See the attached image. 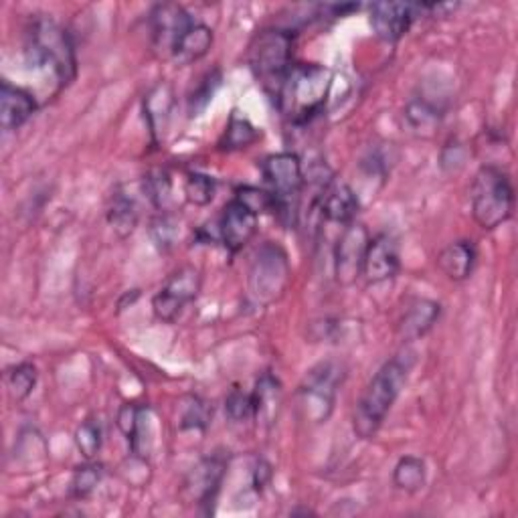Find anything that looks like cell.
<instances>
[{"label": "cell", "mask_w": 518, "mask_h": 518, "mask_svg": "<svg viewBox=\"0 0 518 518\" xmlns=\"http://www.w3.org/2000/svg\"><path fill=\"white\" fill-rule=\"evenodd\" d=\"M411 367L413 353H399L371 379L353 413V429L361 440H371L381 429L391 407L407 385Z\"/></svg>", "instance_id": "1"}, {"label": "cell", "mask_w": 518, "mask_h": 518, "mask_svg": "<svg viewBox=\"0 0 518 518\" xmlns=\"http://www.w3.org/2000/svg\"><path fill=\"white\" fill-rule=\"evenodd\" d=\"M332 88L330 69L316 63L292 65L276 96L280 112L294 124H306L322 112Z\"/></svg>", "instance_id": "2"}, {"label": "cell", "mask_w": 518, "mask_h": 518, "mask_svg": "<svg viewBox=\"0 0 518 518\" xmlns=\"http://www.w3.org/2000/svg\"><path fill=\"white\" fill-rule=\"evenodd\" d=\"M25 57L35 69H49L59 85L75 77V51L71 37L51 19H35L25 37Z\"/></svg>", "instance_id": "3"}, {"label": "cell", "mask_w": 518, "mask_h": 518, "mask_svg": "<svg viewBox=\"0 0 518 518\" xmlns=\"http://www.w3.org/2000/svg\"><path fill=\"white\" fill-rule=\"evenodd\" d=\"M294 37L282 29H266L249 45V67L264 85V90L276 100L282 83L290 71Z\"/></svg>", "instance_id": "4"}, {"label": "cell", "mask_w": 518, "mask_h": 518, "mask_svg": "<svg viewBox=\"0 0 518 518\" xmlns=\"http://www.w3.org/2000/svg\"><path fill=\"white\" fill-rule=\"evenodd\" d=\"M264 181L274 197V215L284 225H294L300 213V199L304 193L302 162L292 152L272 154L262 162Z\"/></svg>", "instance_id": "5"}, {"label": "cell", "mask_w": 518, "mask_h": 518, "mask_svg": "<svg viewBox=\"0 0 518 518\" xmlns=\"http://www.w3.org/2000/svg\"><path fill=\"white\" fill-rule=\"evenodd\" d=\"M514 211V189L498 166H482L472 183V213L476 223L492 231L506 223Z\"/></svg>", "instance_id": "6"}, {"label": "cell", "mask_w": 518, "mask_h": 518, "mask_svg": "<svg viewBox=\"0 0 518 518\" xmlns=\"http://www.w3.org/2000/svg\"><path fill=\"white\" fill-rule=\"evenodd\" d=\"M292 268L286 251L276 243H264L257 249L247 278L249 296L259 306L278 302L290 284Z\"/></svg>", "instance_id": "7"}, {"label": "cell", "mask_w": 518, "mask_h": 518, "mask_svg": "<svg viewBox=\"0 0 518 518\" xmlns=\"http://www.w3.org/2000/svg\"><path fill=\"white\" fill-rule=\"evenodd\" d=\"M344 381V367L338 361H322L304 377L298 389V405L310 423H324L336 403Z\"/></svg>", "instance_id": "8"}, {"label": "cell", "mask_w": 518, "mask_h": 518, "mask_svg": "<svg viewBox=\"0 0 518 518\" xmlns=\"http://www.w3.org/2000/svg\"><path fill=\"white\" fill-rule=\"evenodd\" d=\"M201 272L193 266H185L177 270L168 280L162 284V288L152 298V310L154 316L160 322H175L181 312L193 304L201 292Z\"/></svg>", "instance_id": "9"}, {"label": "cell", "mask_w": 518, "mask_h": 518, "mask_svg": "<svg viewBox=\"0 0 518 518\" xmlns=\"http://www.w3.org/2000/svg\"><path fill=\"white\" fill-rule=\"evenodd\" d=\"M371 235L363 223H349L334 245V274L340 286H353L363 276Z\"/></svg>", "instance_id": "10"}, {"label": "cell", "mask_w": 518, "mask_h": 518, "mask_svg": "<svg viewBox=\"0 0 518 518\" xmlns=\"http://www.w3.org/2000/svg\"><path fill=\"white\" fill-rule=\"evenodd\" d=\"M257 233V213L237 197L229 201L221 213L219 235L227 251H241Z\"/></svg>", "instance_id": "11"}, {"label": "cell", "mask_w": 518, "mask_h": 518, "mask_svg": "<svg viewBox=\"0 0 518 518\" xmlns=\"http://www.w3.org/2000/svg\"><path fill=\"white\" fill-rule=\"evenodd\" d=\"M419 13H423V5L375 3L371 5V25L381 41L397 43Z\"/></svg>", "instance_id": "12"}, {"label": "cell", "mask_w": 518, "mask_h": 518, "mask_svg": "<svg viewBox=\"0 0 518 518\" xmlns=\"http://www.w3.org/2000/svg\"><path fill=\"white\" fill-rule=\"evenodd\" d=\"M152 25V41L158 51H166L172 55V49L177 47L181 37L187 33V29L195 23L191 15L179 7V5H158L150 15Z\"/></svg>", "instance_id": "13"}, {"label": "cell", "mask_w": 518, "mask_h": 518, "mask_svg": "<svg viewBox=\"0 0 518 518\" xmlns=\"http://www.w3.org/2000/svg\"><path fill=\"white\" fill-rule=\"evenodd\" d=\"M399 243L391 233H379L371 237L369 249L365 255L363 276L371 284H381L393 280L399 272Z\"/></svg>", "instance_id": "14"}, {"label": "cell", "mask_w": 518, "mask_h": 518, "mask_svg": "<svg viewBox=\"0 0 518 518\" xmlns=\"http://www.w3.org/2000/svg\"><path fill=\"white\" fill-rule=\"evenodd\" d=\"M227 470V458L221 454H213L203 458L187 476L185 480V492L189 494V500H195L197 504L213 502L223 476Z\"/></svg>", "instance_id": "15"}, {"label": "cell", "mask_w": 518, "mask_h": 518, "mask_svg": "<svg viewBox=\"0 0 518 518\" xmlns=\"http://www.w3.org/2000/svg\"><path fill=\"white\" fill-rule=\"evenodd\" d=\"M35 112L37 102L29 92L3 81L0 85V126L5 132L19 130Z\"/></svg>", "instance_id": "16"}, {"label": "cell", "mask_w": 518, "mask_h": 518, "mask_svg": "<svg viewBox=\"0 0 518 518\" xmlns=\"http://www.w3.org/2000/svg\"><path fill=\"white\" fill-rule=\"evenodd\" d=\"M361 209L357 193L347 183H332L320 197L318 211L326 221L349 225Z\"/></svg>", "instance_id": "17"}, {"label": "cell", "mask_w": 518, "mask_h": 518, "mask_svg": "<svg viewBox=\"0 0 518 518\" xmlns=\"http://www.w3.org/2000/svg\"><path fill=\"white\" fill-rule=\"evenodd\" d=\"M440 316H442V306L436 300L415 298L399 320V326H397L399 338L403 342H411V340L425 336L431 328L436 326Z\"/></svg>", "instance_id": "18"}, {"label": "cell", "mask_w": 518, "mask_h": 518, "mask_svg": "<svg viewBox=\"0 0 518 518\" xmlns=\"http://www.w3.org/2000/svg\"><path fill=\"white\" fill-rule=\"evenodd\" d=\"M476 259H478L476 245L472 241L462 239L442 249V253L438 255V266L452 282H464L472 276Z\"/></svg>", "instance_id": "19"}, {"label": "cell", "mask_w": 518, "mask_h": 518, "mask_svg": "<svg viewBox=\"0 0 518 518\" xmlns=\"http://www.w3.org/2000/svg\"><path fill=\"white\" fill-rule=\"evenodd\" d=\"M172 110H175V94H172V88L168 83H158L144 98V118L156 142L166 132Z\"/></svg>", "instance_id": "20"}, {"label": "cell", "mask_w": 518, "mask_h": 518, "mask_svg": "<svg viewBox=\"0 0 518 518\" xmlns=\"http://www.w3.org/2000/svg\"><path fill=\"white\" fill-rule=\"evenodd\" d=\"M213 45V31L203 23H193L181 37L177 47L172 49V61L179 65H191L203 59Z\"/></svg>", "instance_id": "21"}, {"label": "cell", "mask_w": 518, "mask_h": 518, "mask_svg": "<svg viewBox=\"0 0 518 518\" xmlns=\"http://www.w3.org/2000/svg\"><path fill=\"white\" fill-rule=\"evenodd\" d=\"M282 403V387L272 375H264L257 381L253 391V419L257 423H274Z\"/></svg>", "instance_id": "22"}, {"label": "cell", "mask_w": 518, "mask_h": 518, "mask_svg": "<svg viewBox=\"0 0 518 518\" xmlns=\"http://www.w3.org/2000/svg\"><path fill=\"white\" fill-rule=\"evenodd\" d=\"M138 219H140V213H138L136 201L126 193H118L112 199V205L108 209V223L114 229V233L120 239L130 237L138 225Z\"/></svg>", "instance_id": "23"}, {"label": "cell", "mask_w": 518, "mask_h": 518, "mask_svg": "<svg viewBox=\"0 0 518 518\" xmlns=\"http://www.w3.org/2000/svg\"><path fill=\"white\" fill-rule=\"evenodd\" d=\"M425 478V462L417 456L401 458L393 470V484L403 492H419L425 486Z\"/></svg>", "instance_id": "24"}, {"label": "cell", "mask_w": 518, "mask_h": 518, "mask_svg": "<svg viewBox=\"0 0 518 518\" xmlns=\"http://www.w3.org/2000/svg\"><path fill=\"white\" fill-rule=\"evenodd\" d=\"M405 116L411 124V128L419 134L423 132H434V128L442 120V110L436 108L434 104H429L425 98H415L409 102Z\"/></svg>", "instance_id": "25"}, {"label": "cell", "mask_w": 518, "mask_h": 518, "mask_svg": "<svg viewBox=\"0 0 518 518\" xmlns=\"http://www.w3.org/2000/svg\"><path fill=\"white\" fill-rule=\"evenodd\" d=\"M7 389L11 393V397L19 403V401H25L35 385H37V367L33 363H21V365H15L13 369L7 371Z\"/></svg>", "instance_id": "26"}, {"label": "cell", "mask_w": 518, "mask_h": 518, "mask_svg": "<svg viewBox=\"0 0 518 518\" xmlns=\"http://www.w3.org/2000/svg\"><path fill=\"white\" fill-rule=\"evenodd\" d=\"M75 446L85 460H94L102 450V425L96 419L83 421L75 431Z\"/></svg>", "instance_id": "27"}, {"label": "cell", "mask_w": 518, "mask_h": 518, "mask_svg": "<svg viewBox=\"0 0 518 518\" xmlns=\"http://www.w3.org/2000/svg\"><path fill=\"white\" fill-rule=\"evenodd\" d=\"M259 138V132L255 130V126L239 116H233L227 124L225 136H223V150H241L247 148L249 144H253Z\"/></svg>", "instance_id": "28"}, {"label": "cell", "mask_w": 518, "mask_h": 518, "mask_svg": "<svg viewBox=\"0 0 518 518\" xmlns=\"http://www.w3.org/2000/svg\"><path fill=\"white\" fill-rule=\"evenodd\" d=\"M102 476H104L102 464H94L90 460L85 466H79L73 474V480H71L73 498H88L98 488V484L102 482Z\"/></svg>", "instance_id": "29"}, {"label": "cell", "mask_w": 518, "mask_h": 518, "mask_svg": "<svg viewBox=\"0 0 518 518\" xmlns=\"http://www.w3.org/2000/svg\"><path fill=\"white\" fill-rule=\"evenodd\" d=\"M215 189H217L215 179H211L209 175H201V172H191L185 183L187 201L197 207L209 205L215 197Z\"/></svg>", "instance_id": "30"}, {"label": "cell", "mask_w": 518, "mask_h": 518, "mask_svg": "<svg viewBox=\"0 0 518 518\" xmlns=\"http://www.w3.org/2000/svg\"><path fill=\"white\" fill-rule=\"evenodd\" d=\"M213 409L209 407L207 401H203L201 397H189L183 409V417H181V427L183 429H205L211 421Z\"/></svg>", "instance_id": "31"}, {"label": "cell", "mask_w": 518, "mask_h": 518, "mask_svg": "<svg viewBox=\"0 0 518 518\" xmlns=\"http://www.w3.org/2000/svg\"><path fill=\"white\" fill-rule=\"evenodd\" d=\"M225 411L233 421H245L253 417V393L233 389L225 399Z\"/></svg>", "instance_id": "32"}, {"label": "cell", "mask_w": 518, "mask_h": 518, "mask_svg": "<svg viewBox=\"0 0 518 518\" xmlns=\"http://www.w3.org/2000/svg\"><path fill=\"white\" fill-rule=\"evenodd\" d=\"M235 197L239 201H243L257 215L274 211V197L270 195V191H262V189H255V187H241Z\"/></svg>", "instance_id": "33"}, {"label": "cell", "mask_w": 518, "mask_h": 518, "mask_svg": "<svg viewBox=\"0 0 518 518\" xmlns=\"http://www.w3.org/2000/svg\"><path fill=\"white\" fill-rule=\"evenodd\" d=\"M177 233H179L177 223L172 221L168 215H162V217H158V219L152 221V237H154L156 245H158L160 249H164V251L170 249L172 245H175Z\"/></svg>", "instance_id": "34"}, {"label": "cell", "mask_w": 518, "mask_h": 518, "mask_svg": "<svg viewBox=\"0 0 518 518\" xmlns=\"http://www.w3.org/2000/svg\"><path fill=\"white\" fill-rule=\"evenodd\" d=\"M144 189H146V195L152 199V203L156 207H162V203L170 193V181L166 177V172H156V175L148 177L144 183Z\"/></svg>", "instance_id": "35"}, {"label": "cell", "mask_w": 518, "mask_h": 518, "mask_svg": "<svg viewBox=\"0 0 518 518\" xmlns=\"http://www.w3.org/2000/svg\"><path fill=\"white\" fill-rule=\"evenodd\" d=\"M217 88H219V75L215 77V73H209L207 79L203 81L201 88H199V90L195 92V96L191 98V112H193V116H199L197 112L205 110V106L211 102V98H213V94H215Z\"/></svg>", "instance_id": "36"}, {"label": "cell", "mask_w": 518, "mask_h": 518, "mask_svg": "<svg viewBox=\"0 0 518 518\" xmlns=\"http://www.w3.org/2000/svg\"><path fill=\"white\" fill-rule=\"evenodd\" d=\"M140 409L138 405H132V403H126L120 407L118 411V427L124 434V438L130 442L136 434V427H138V421H140Z\"/></svg>", "instance_id": "37"}, {"label": "cell", "mask_w": 518, "mask_h": 518, "mask_svg": "<svg viewBox=\"0 0 518 518\" xmlns=\"http://www.w3.org/2000/svg\"><path fill=\"white\" fill-rule=\"evenodd\" d=\"M270 478H272V466L268 462H264V460H259V464L253 470V486H255V490H262L270 482Z\"/></svg>", "instance_id": "38"}]
</instances>
